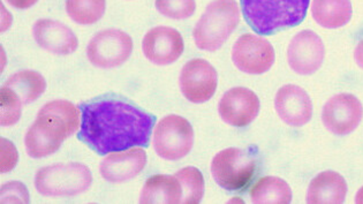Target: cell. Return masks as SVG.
Listing matches in <instances>:
<instances>
[{"mask_svg": "<svg viewBox=\"0 0 363 204\" xmlns=\"http://www.w3.org/2000/svg\"><path fill=\"white\" fill-rule=\"evenodd\" d=\"M325 47L323 40L313 30L296 34L287 49V62L298 75H311L323 65Z\"/></svg>", "mask_w": 363, "mask_h": 204, "instance_id": "7c38bea8", "label": "cell"}, {"mask_svg": "<svg viewBox=\"0 0 363 204\" xmlns=\"http://www.w3.org/2000/svg\"><path fill=\"white\" fill-rule=\"evenodd\" d=\"M240 22V10L235 0H213L193 30L195 45L213 52L224 45Z\"/></svg>", "mask_w": 363, "mask_h": 204, "instance_id": "3957f363", "label": "cell"}, {"mask_svg": "<svg viewBox=\"0 0 363 204\" xmlns=\"http://www.w3.org/2000/svg\"><path fill=\"white\" fill-rule=\"evenodd\" d=\"M28 203L29 194L26 186L19 181L7 183L1 187V203Z\"/></svg>", "mask_w": 363, "mask_h": 204, "instance_id": "83f0119b", "label": "cell"}, {"mask_svg": "<svg viewBox=\"0 0 363 204\" xmlns=\"http://www.w3.org/2000/svg\"><path fill=\"white\" fill-rule=\"evenodd\" d=\"M147 164V154L141 148H130L127 152H113L101 162L99 171L103 179L119 183L135 178Z\"/></svg>", "mask_w": 363, "mask_h": 204, "instance_id": "e0dca14e", "label": "cell"}, {"mask_svg": "<svg viewBox=\"0 0 363 204\" xmlns=\"http://www.w3.org/2000/svg\"><path fill=\"white\" fill-rule=\"evenodd\" d=\"M38 0H7V3L10 4L11 6L18 10H27L34 6L35 4L38 3Z\"/></svg>", "mask_w": 363, "mask_h": 204, "instance_id": "f546056e", "label": "cell"}, {"mask_svg": "<svg viewBox=\"0 0 363 204\" xmlns=\"http://www.w3.org/2000/svg\"><path fill=\"white\" fill-rule=\"evenodd\" d=\"M182 186L176 176L156 174L145 183L140 203H182Z\"/></svg>", "mask_w": 363, "mask_h": 204, "instance_id": "d6986e66", "label": "cell"}, {"mask_svg": "<svg viewBox=\"0 0 363 204\" xmlns=\"http://www.w3.org/2000/svg\"><path fill=\"white\" fill-rule=\"evenodd\" d=\"M26 150L31 158L47 157L58 152L62 147L60 143L55 142L52 140L40 133V130L33 125L26 134L25 137Z\"/></svg>", "mask_w": 363, "mask_h": 204, "instance_id": "d4e9b609", "label": "cell"}, {"mask_svg": "<svg viewBox=\"0 0 363 204\" xmlns=\"http://www.w3.org/2000/svg\"><path fill=\"white\" fill-rule=\"evenodd\" d=\"M274 108L280 119L289 126H305L313 117L311 97L306 90L296 84H286L278 90Z\"/></svg>", "mask_w": 363, "mask_h": 204, "instance_id": "9a60e30c", "label": "cell"}, {"mask_svg": "<svg viewBox=\"0 0 363 204\" xmlns=\"http://www.w3.org/2000/svg\"><path fill=\"white\" fill-rule=\"evenodd\" d=\"M252 203H291L292 191L286 181L277 176H264L250 191Z\"/></svg>", "mask_w": 363, "mask_h": 204, "instance_id": "44dd1931", "label": "cell"}, {"mask_svg": "<svg viewBox=\"0 0 363 204\" xmlns=\"http://www.w3.org/2000/svg\"><path fill=\"white\" fill-rule=\"evenodd\" d=\"M259 97L252 90L235 87L228 90L219 101L218 112L222 120L233 127H246L259 115Z\"/></svg>", "mask_w": 363, "mask_h": 204, "instance_id": "4fadbf2b", "label": "cell"}, {"mask_svg": "<svg viewBox=\"0 0 363 204\" xmlns=\"http://www.w3.org/2000/svg\"><path fill=\"white\" fill-rule=\"evenodd\" d=\"M79 112L80 110L73 103L57 99L40 108L34 126L50 140L62 144L66 139L79 130Z\"/></svg>", "mask_w": 363, "mask_h": 204, "instance_id": "ba28073f", "label": "cell"}, {"mask_svg": "<svg viewBox=\"0 0 363 204\" xmlns=\"http://www.w3.org/2000/svg\"><path fill=\"white\" fill-rule=\"evenodd\" d=\"M311 13L316 23L326 29L342 28L351 21V0H313Z\"/></svg>", "mask_w": 363, "mask_h": 204, "instance_id": "ffe728a7", "label": "cell"}, {"mask_svg": "<svg viewBox=\"0 0 363 204\" xmlns=\"http://www.w3.org/2000/svg\"><path fill=\"white\" fill-rule=\"evenodd\" d=\"M274 58L270 42L257 35L243 34L232 47V62L246 74H264L274 66Z\"/></svg>", "mask_w": 363, "mask_h": 204, "instance_id": "9c48e42d", "label": "cell"}, {"mask_svg": "<svg viewBox=\"0 0 363 204\" xmlns=\"http://www.w3.org/2000/svg\"><path fill=\"white\" fill-rule=\"evenodd\" d=\"M132 51L130 35L119 29H106L90 40L86 57L95 67L116 68L128 60Z\"/></svg>", "mask_w": 363, "mask_h": 204, "instance_id": "52a82bcc", "label": "cell"}, {"mask_svg": "<svg viewBox=\"0 0 363 204\" xmlns=\"http://www.w3.org/2000/svg\"><path fill=\"white\" fill-rule=\"evenodd\" d=\"M311 0H241L243 18L256 34L274 35L300 25Z\"/></svg>", "mask_w": 363, "mask_h": 204, "instance_id": "7a4b0ae2", "label": "cell"}, {"mask_svg": "<svg viewBox=\"0 0 363 204\" xmlns=\"http://www.w3.org/2000/svg\"><path fill=\"white\" fill-rule=\"evenodd\" d=\"M5 87L13 90L21 102L27 106L43 95L47 89V82L38 72L22 71L9 78L5 82Z\"/></svg>", "mask_w": 363, "mask_h": 204, "instance_id": "7402d4cb", "label": "cell"}, {"mask_svg": "<svg viewBox=\"0 0 363 204\" xmlns=\"http://www.w3.org/2000/svg\"><path fill=\"white\" fill-rule=\"evenodd\" d=\"M347 183L344 176L335 171H324L315 176L308 187L307 203H344Z\"/></svg>", "mask_w": 363, "mask_h": 204, "instance_id": "ac0fdd59", "label": "cell"}, {"mask_svg": "<svg viewBox=\"0 0 363 204\" xmlns=\"http://www.w3.org/2000/svg\"><path fill=\"white\" fill-rule=\"evenodd\" d=\"M362 117L363 106L360 99L347 93L330 98L322 111V121L326 130L338 136L353 133L360 125Z\"/></svg>", "mask_w": 363, "mask_h": 204, "instance_id": "8fae6325", "label": "cell"}, {"mask_svg": "<svg viewBox=\"0 0 363 204\" xmlns=\"http://www.w3.org/2000/svg\"><path fill=\"white\" fill-rule=\"evenodd\" d=\"M106 10L105 0H66V12L79 25H94Z\"/></svg>", "mask_w": 363, "mask_h": 204, "instance_id": "603a6c76", "label": "cell"}, {"mask_svg": "<svg viewBox=\"0 0 363 204\" xmlns=\"http://www.w3.org/2000/svg\"><path fill=\"white\" fill-rule=\"evenodd\" d=\"M156 8L162 16L172 20H186L196 10L195 0H156Z\"/></svg>", "mask_w": 363, "mask_h": 204, "instance_id": "4316f807", "label": "cell"}, {"mask_svg": "<svg viewBox=\"0 0 363 204\" xmlns=\"http://www.w3.org/2000/svg\"><path fill=\"white\" fill-rule=\"evenodd\" d=\"M255 172V158L242 149H225L213 157L211 163V174L216 183L230 192L246 188Z\"/></svg>", "mask_w": 363, "mask_h": 204, "instance_id": "5b68a950", "label": "cell"}, {"mask_svg": "<svg viewBox=\"0 0 363 204\" xmlns=\"http://www.w3.org/2000/svg\"><path fill=\"white\" fill-rule=\"evenodd\" d=\"M174 176L182 186V203H200L204 195V179L201 171L188 166L178 171Z\"/></svg>", "mask_w": 363, "mask_h": 204, "instance_id": "cb8c5ba5", "label": "cell"}, {"mask_svg": "<svg viewBox=\"0 0 363 204\" xmlns=\"http://www.w3.org/2000/svg\"><path fill=\"white\" fill-rule=\"evenodd\" d=\"M1 174L13 170L18 162V154L16 147L4 137L1 139Z\"/></svg>", "mask_w": 363, "mask_h": 204, "instance_id": "f1b7e54d", "label": "cell"}, {"mask_svg": "<svg viewBox=\"0 0 363 204\" xmlns=\"http://www.w3.org/2000/svg\"><path fill=\"white\" fill-rule=\"evenodd\" d=\"M0 104H1V115L0 124L3 127L16 125L21 117V108L23 103L20 97L10 88L4 86L0 93Z\"/></svg>", "mask_w": 363, "mask_h": 204, "instance_id": "484cf974", "label": "cell"}, {"mask_svg": "<svg viewBox=\"0 0 363 204\" xmlns=\"http://www.w3.org/2000/svg\"><path fill=\"white\" fill-rule=\"evenodd\" d=\"M193 146L194 130L185 118L167 115L155 128V152L163 159L179 161L191 152Z\"/></svg>", "mask_w": 363, "mask_h": 204, "instance_id": "8992f818", "label": "cell"}, {"mask_svg": "<svg viewBox=\"0 0 363 204\" xmlns=\"http://www.w3.org/2000/svg\"><path fill=\"white\" fill-rule=\"evenodd\" d=\"M355 203L363 204V187H361L355 196Z\"/></svg>", "mask_w": 363, "mask_h": 204, "instance_id": "1f68e13d", "label": "cell"}, {"mask_svg": "<svg viewBox=\"0 0 363 204\" xmlns=\"http://www.w3.org/2000/svg\"><path fill=\"white\" fill-rule=\"evenodd\" d=\"M91 181L89 167L81 163H62L38 170L35 187L47 198H73L88 191Z\"/></svg>", "mask_w": 363, "mask_h": 204, "instance_id": "277c9868", "label": "cell"}, {"mask_svg": "<svg viewBox=\"0 0 363 204\" xmlns=\"http://www.w3.org/2000/svg\"><path fill=\"white\" fill-rule=\"evenodd\" d=\"M179 84L186 99L194 104H202L215 95L218 74L209 62L191 59L182 67Z\"/></svg>", "mask_w": 363, "mask_h": 204, "instance_id": "30bf717a", "label": "cell"}, {"mask_svg": "<svg viewBox=\"0 0 363 204\" xmlns=\"http://www.w3.org/2000/svg\"><path fill=\"white\" fill-rule=\"evenodd\" d=\"M354 59H355L357 65L363 69V40H360V42L357 43V47H355Z\"/></svg>", "mask_w": 363, "mask_h": 204, "instance_id": "4dcf8cb0", "label": "cell"}, {"mask_svg": "<svg viewBox=\"0 0 363 204\" xmlns=\"http://www.w3.org/2000/svg\"><path fill=\"white\" fill-rule=\"evenodd\" d=\"M81 128L77 137L99 155L149 146L156 117L121 99L79 104Z\"/></svg>", "mask_w": 363, "mask_h": 204, "instance_id": "6da1fadb", "label": "cell"}, {"mask_svg": "<svg viewBox=\"0 0 363 204\" xmlns=\"http://www.w3.org/2000/svg\"><path fill=\"white\" fill-rule=\"evenodd\" d=\"M33 35L42 49L57 56H68L79 47L73 30L56 20L40 19L35 22Z\"/></svg>", "mask_w": 363, "mask_h": 204, "instance_id": "2e32d148", "label": "cell"}, {"mask_svg": "<svg viewBox=\"0 0 363 204\" xmlns=\"http://www.w3.org/2000/svg\"><path fill=\"white\" fill-rule=\"evenodd\" d=\"M142 47L149 62L157 66H167L182 57L185 45L178 30L160 26L145 34Z\"/></svg>", "mask_w": 363, "mask_h": 204, "instance_id": "5bb4252c", "label": "cell"}]
</instances>
